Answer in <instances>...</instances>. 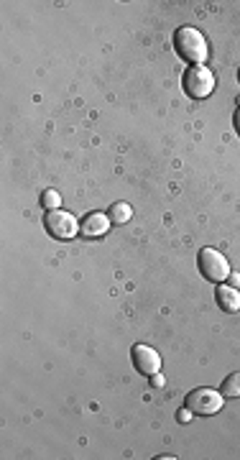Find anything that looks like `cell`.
I'll return each mask as SVG.
<instances>
[{
  "mask_svg": "<svg viewBox=\"0 0 240 460\" xmlns=\"http://www.w3.org/2000/svg\"><path fill=\"white\" fill-rule=\"evenodd\" d=\"M174 49H176V54H179L184 61H189V64H205L207 57H210L207 39L194 26L176 28V34H174Z\"/></svg>",
  "mask_w": 240,
  "mask_h": 460,
  "instance_id": "6da1fadb",
  "label": "cell"
},
{
  "mask_svg": "<svg viewBox=\"0 0 240 460\" xmlns=\"http://www.w3.org/2000/svg\"><path fill=\"white\" fill-rule=\"evenodd\" d=\"M181 87H184V93L192 100H205L215 90V74L205 64H192V67H187L184 77H181Z\"/></svg>",
  "mask_w": 240,
  "mask_h": 460,
  "instance_id": "7a4b0ae2",
  "label": "cell"
},
{
  "mask_svg": "<svg viewBox=\"0 0 240 460\" xmlns=\"http://www.w3.org/2000/svg\"><path fill=\"white\" fill-rule=\"evenodd\" d=\"M197 266H200L202 276L207 281H215V284H222L230 276V264L217 248H202L200 256H197Z\"/></svg>",
  "mask_w": 240,
  "mask_h": 460,
  "instance_id": "3957f363",
  "label": "cell"
},
{
  "mask_svg": "<svg viewBox=\"0 0 240 460\" xmlns=\"http://www.w3.org/2000/svg\"><path fill=\"white\" fill-rule=\"evenodd\" d=\"M44 228H47V233L56 240H72L74 235L80 233V223L74 218L72 213L67 210H47L44 215Z\"/></svg>",
  "mask_w": 240,
  "mask_h": 460,
  "instance_id": "277c9868",
  "label": "cell"
},
{
  "mask_svg": "<svg viewBox=\"0 0 240 460\" xmlns=\"http://www.w3.org/2000/svg\"><path fill=\"white\" fill-rule=\"evenodd\" d=\"M222 396L220 391L215 389H194L192 394H187V407L192 409V414H200V417H212L222 409Z\"/></svg>",
  "mask_w": 240,
  "mask_h": 460,
  "instance_id": "5b68a950",
  "label": "cell"
},
{
  "mask_svg": "<svg viewBox=\"0 0 240 460\" xmlns=\"http://www.w3.org/2000/svg\"><path fill=\"white\" fill-rule=\"evenodd\" d=\"M131 360H133L136 371L143 376H154L161 371V355L151 346H140V343L133 346L131 348Z\"/></svg>",
  "mask_w": 240,
  "mask_h": 460,
  "instance_id": "8992f818",
  "label": "cell"
},
{
  "mask_svg": "<svg viewBox=\"0 0 240 460\" xmlns=\"http://www.w3.org/2000/svg\"><path fill=\"white\" fill-rule=\"evenodd\" d=\"M107 225H110V218L102 213H90L85 220L80 223V233L85 238H100L107 233Z\"/></svg>",
  "mask_w": 240,
  "mask_h": 460,
  "instance_id": "52a82bcc",
  "label": "cell"
},
{
  "mask_svg": "<svg viewBox=\"0 0 240 460\" xmlns=\"http://www.w3.org/2000/svg\"><path fill=\"white\" fill-rule=\"evenodd\" d=\"M215 300H217V305H220L225 312H238L240 309V292L235 287L220 284V287H217V294H215Z\"/></svg>",
  "mask_w": 240,
  "mask_h": 460,
  "instance_id": "ba28073f",
  "label": "cell"
},
{
  "mask_svg": "<svg viewBox=\"0 0 240 460\" xmlns=\"http://www.w3.org/2000/svg\"><path fill=\"white\" fill-rule=\"evenodd\" d=\"M107 218H110L115 225H123V223H128L131 218H133V210H131V205H128V202H115V205L110 207Z\"/></svg>",
  "mask_w": 240,
  "mask_h": 460,
  "instance_id": "9c48e42d",
  "label": "cell"
},
{
  "mask_svg": "<svg viewBox=\"0 0 240 460\" xmlns=\"http://www.w3.org/2000/svg\"><path fill=\"white\" fill-rule=\"evenodd\" d=\"M220 394L222 396H230V399H238L240 396V371L238 374L225 376V381H222V387H220Z\"/></svg>",
  "mask_w": 240,
  "mask_h": 460,
  "instance_id": "30bf717a",
  "label": "cell"
},
{
  "mask_svg": "<svg viewBox=\"0 0 240 460\" xmlns=\"http://www.w3.org/2000/svg\"><path fill=\"white\" fill-rule=\"evenodd\" d=\"M61 205V197L56 189H44V194H41V207H47V210H56V207Z\"/></svg>",
  "mask_w": 240,
  "mask_h": 460,
  "instance_id": "8fae6325",
  "label": "cell"
},
{
  "mask_svg": "<svg viewBox=\"0 0 240 460\" xmlns=\"http://www.w3.org/2000/svg\"><path fill=\"white\" fill-rule=\"evenodd\" d=\"M176 420H179V422H189V420H192V409H189V407L179 409V414H176Z\"/></svg>",
  "mask_w": 240,
  "mask_h": 460,
  "instance_id": "7c38bea8",
  "label": "cell"
},
{
  "mask_svg": "<svg viewBox=\"0 0 240 460\" xmlns=\"http://www.w3.org/2000/svg\"><path fill=\"white\" fill-rule=\"evenodd\" d=\"M164 384H167V381H164V376H161V371H159V374L151 376V387H154V389H161V387H164Z\"/></svg>",
  "mask_w": 240,
  "mask_h": 460,
  "instance_id": "4fadbf2b",
  "label": "cell"
},
{
  "mask_svg": "<svg viewBox=\"0 0 240 460\" xmlns=\"http://www.w3.org/2000/svg\"><path fill=\"white\" fill-rule=\"evenodd\" d=\"M227 279H230V284H233L235 289H240V273H233V271H230V276H227Z\"/></svg>",
  "mask_w": 240,
  "mask_h": 460,
  "instance_id": "5bb4252c",
  "label": "cell"
},
{
  "mask_svg": "<svg viewBox=\"0 0 240 460\" xmlns=\"http://www.w3.org/2000/svg\"><path fill=\"white\" fill-rule=\"evenodd\" d=\"M233 126H235V134L240 136V107L235 110V115H233Z\"/></svg>",
  "mask_w": 240,
  "mask_h": 460,
  "instance_id": "9a60e30c",
  "label": "cell"
},
{
  "mask_svg": "<svg viewBox=\"0 0 240 460\" xmlns=\"http://www.w3.org/2000/svg\"><path fill=\"white\" fill-rule=\"evenodd\" d=\"M238 107H240V95H238Z\"/></svg>",
  "mask_w": 240,
  "mask_h": 460,
  "instance_id": "2e32d148",
  "label": "cell"
}]
</instances>
